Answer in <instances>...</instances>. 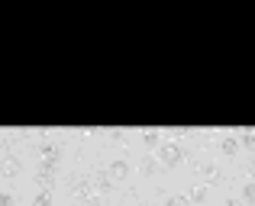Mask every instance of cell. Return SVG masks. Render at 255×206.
Instances as JSON below:
<instances>
[{
  "instance_id": "cell-1",
  "label": "cell",
  "mask_w": 255,
  "mask_h": 206,
  "mask_svg": "<svg viewBox=\"0 0 255 206\" xmlns=\"http://www.w3.org/2000/svg\"><path fill=\"white\" fill-rule=\"evenodd\" d=\"M181 158H184V148H181L178 142H165L162 148H158V161H162L165 168H174V164H181Z\"/></svg>"
},
{
  "instance_id": "cell-2",
  "label": "cell",
  "mask_w": 255,
  "mask_h": 206,
  "mask_svg": "<svg viewBox=\"0 0 255 206\" xmlns=\"http://www.w3.org/2000/svg\"><path fill=\"white\" fill-rule=\"evenodd\" d=\"M39 155H42V168H55L58 158H62V151H58V145H42Z\"/></svg>"
},
{
  "instance_id": "cell-3",
  "label": "cell",
  "mask_w": 255,
  "mask_h": 206,
  "mask_svg": "<svg viewBox=\"0 0 255 206\" xmlns=\"http://www.w3.org/2000/svg\"><path fill=\"white\" fill-rule=\"evenodd\" d=\"M107 174H110L113 181H123V177L129 174V161H126V158H117V161H110V168H107Z\"/></svg>"
},
{
  "instance_id": "cell-4",
  "label": "cell",
  "mask_w": 255,
  "mask_h": 206,
  "mask_svg": "<svg viewBox=\"0 0 255 206\" xmlns=\"http://www.w3.org/2000/svg\"><path fill=\"white\" fill-rule=\"evenodd\" d=\"M220 151H223V155H236L239 151V138L236 136H223L220 138Z\"/></svg>"
},
{
  "instance_id": "cell-5",
  "label": "cell",
  "mask_w": 255,
  "mask_h": 206,
  "mask_svg": "<svg viewBox=\"0 0 255 206\" xmlns=\"http://www.w3.org/2000/svg\"><path fill=\"white\" fill-rule=\"evenodd\" d=\"M187 200H191V203H200V200H207V187H204V184H197V187H191V194H187Z\"/></svg>"
},
{
  "instance_id": "cell-6",
  "label": "cell",
  "mask_w": 255,
  "mask_h": 206,
  "mask_svg": "<svg viewBox=\"0 0 255 206\" xmlns=\"http://www.w3.org/2000/svg\"><path fill=\"white\" fill-rule=\"evenodd\" d=\"M142 142H145V148H155V145L162 142V136H158V132H152V129H145L142 132Z\"/></svg>"
},
{
  "instance_id": "cell-7",
  "label": "cell",
  "mask_w": 255,
  "mask_h": 206,
  "mask_svg": "<svg viewBox=\"0 0 255 206\" xmlns=\"http://www.w3.org/2000/svg\"><path fill=\"white\" fill-rule=\"evenodd\" d=\"M32 206H52V190H39L36 194V203Z\"/></svg>"
},
{
  "instance_id": "cell-8",
  "label": "cell",
  "mask_w": 255,
  "mask_h": 206,
  "mask_svg": "<svg viewBox=\"0 0 255 206\" xmlns=\"http://www.w3.org/2000/svg\"><path fill=\"white\" fill-rule=\"evenodd\" d=\"M187 203H191V200H187L184 194H171L168 200H165V206H187Z\"/></svg>"
},
{
  "instance_id": "cell-9",
  "label": "cell",
  "mask_w": 255,
  "mask_h": 206,
  "mask_svg": "<svg viewBox=\"0 0 255 206\" xmlns=\"http://www.w3.org/2000/svg\"><path fill=\"white\" fill-rule=\"evenodd\" d=\"M200 174H204L207 181H217V174H220V171H217V164H200Z\"/></svg>"
},
{
  "instance_id": "cell-10",
  "label": "cell",
  "mask_w": 255,
  "mask_h": 206,
  "mask_svg": "<svg viewBox=\"0 0 255 206\" xmlns=\"http://www.w3.org/2000/svg\"><path fill=\"white\" fill-rule=\"evenodd\" d=\"M152 171H155V158L145 155V158H142V174H152Z\"/></svg>"
}]
</instances>
